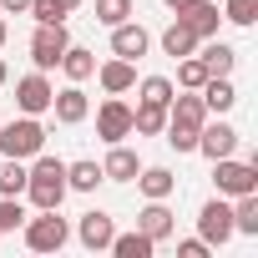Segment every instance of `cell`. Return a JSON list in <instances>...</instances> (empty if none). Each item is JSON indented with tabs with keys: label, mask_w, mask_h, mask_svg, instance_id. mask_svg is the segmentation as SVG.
<instances>
[{
	"label": "cell",
	"mask_w": 258,
	"mask_h": 258,
	"mask_svg": "<svg viewBox=\"0 0 258 258\" xmlns=\"http://www.w3.org/2000/svg\"><path fill=\"white\" fill-rule=\"evenodd\" d=\"M203 121H208V106L203 96H172L167 101V142L177 152H198V132H203Z\"/></svg>",
	"instance_id": "obj_1"
},
{
	"label": "cell",
	"mask_w": 258,
	"mask_h": 258,
	"mask_svg": "<svg viewBox=\"0 0 258 258\" xmlns=\"http://www.w3.org/2000/svg\"><path fill=\"white\" fill-rule=\"evenodd\" d=\"M26 192H31L36 208H61V198L71 192L66 187V162L36 152V167H26Z\"/></svg>",
	"instance_id": "obj_2"
},
{
	"label": "cell",
	"mask_w": 258,
	"mask_h": 258,
	"mask_svg": "<svg viewBox=\"0 0 258 258\" xmlns=\"http://www.w3.org/2000/svg\"><path fill=\"white\" fill-rule=\"evenodd\" d=\"M46 147V126L36 121V116H16V121H6V126H0V152H6V157H36Z\"/></svg>",
	"instance_id": "obj_3"
},
{
	"label": "cell",
	"mask_w": 258,
	"mask_h": 258,
	"mask_svg": "<svg viewBox=\"0 0 258 258\" xmlns=\"http://www.w3.org/2000/svg\"><path fill=\"white\" fill-rule=\"evenodd\" d=\"M21 228H26V243H31L36 253H61L66 238H71V228H66V218H61L56 208H41V218H26Z\"/></svg>",
	"instance_id": "obj_4"
},
{
	"label": "cell",
	"mask_w": 258,
	"mask_h": 258,
	"mask_svg": "<svg viewBox=\"0 0 258 258\" xmlns=\"http://www.w3.org/2000/svg\"><path fill=\"white\" fill-rule=\"evenodd\" d=\"M66 46H71L66 21H56V26H36V36H31V61H36V71L61 66V51H66Z\"/></svg>",
	"instance_id": "obj_5"
},
{
	"label": "cell",
	"mask_w": 258,
	"mask_h": 258,
	"mask_svg": "<svg viewBox=\"0 0 258 258\" xmlns=\"http://www.w3.org/2000/svg\"><path fill=\"white\" fill-rule=\"evenodd\" d=\"M213 177H218V192H228V198H238V192H258V157H253V162L218 157V162H213Z\"/></svg>",
	"instance_id": "obj_6"
},
{
	"label": "cell",
	"mask_w": 258,
	"mask_h": 258,
	"mask_svg": "<svg viewBox=\"0 0 258 258\" xmlns=\"http://www.w3.org/2000/svg\"><path fill=\"white\" fill-rule=\"evenodd\" d=\"M51 96H56V86L46 81V71H36V76H21V81H16V106H21L26 116L51 111Z\"/></svg>",
	"instance_id": "obj_7"
},
{
	"label": "cell",
	"mask_w": 258,
	"mask_h": 258,
	"mask_svg": "<svg viewBox=\"0 0 258 258\" xmlns=\"http://www.w3.org/2000/svg\"><path fill=\"white\" fill-rule=\"evenodd\" d=\"M198 233H203L208 248H213V243H228V238H233V208H228L223 198L203 203V213H198Z\"/></svg>",
	"instance_id": "obj_8"
},
{
	"label": "cell",
	"mask_w": 258,
	"mask_h": 258,
	"mask_svg": "<svg viewBox=\"0 0 258 258\" xmlns=\"http://www.w3.org/2000/svg\"><path fill=\"white\" fill-rule=\"evenodd\" d=\"M96 137L101 142H121V137H132V106L126 101H101V111H96Z\"/></svg>",
	"instance_id": "obj_9"
},
{
	"label": "cell",
	"mask_w": 258,
	"mask_h": 258,
	"mask_svg": "<svg viewBox=\"0 0 258 258\" xmlns=\"http://www.w3.org/2000/svg\"><path fill=\"white\" fill-rule=\"evenodd\" d=\"M233 147H238V132H233L228 121H203V132H198V152H203L208 162L233 157Z\"/></svg>",
	"instance_id": "obj_10"
},
{
	"label": "cell",
	"mask_w": 258,
	"mask_h": 258,
	"mask_svg": "<svg viewBox=\"0 0 258 258\" xmlns=\"http://www.w3.org/2000/svg\"><path fill=\"white\" fill-rule=\"evenodd\" d=\"M51 111H56V121H66V126L86 121V116H91V101H86L81 81H71L66 91H56V96H51Z\"/></svg>",
	"instance_id": "obj_11"
},
{
	"label": "cell",
	"mask_w": 258,
	"mask_h": 258,
	"mask_svg": "<svg viewBox=\"0 0 258 258\" xmlns=\"http://www.w3.org/2000/svg\"><path fill=\"white\" fill-rule=\"evenodd\" d=\"M147 46H152V36H147L142 26H132V21L111 26V51H116L121 61H137V56H147Z\"/></svg>",
	"instance_id": "obj_12"
},
{
	"label": "cell",
	"mask_w": 258,
	"mask_h": 258,
	"mask_svg": "<svg viewBox=\"0 0 258 258\" xmlns=\"http://www.w3.org/2000/svg\"><path fill=\"white\" fill-rule=\"evenodd\" d=\"M111 233H116V228H111V218H106L101 208H91V213H81V228H76V238H81V243H86L91 253H101V248L111 243Z\"/></svg>",
	"instance_id": "obj_13"
},
{
	"label": "cell",
	"mask_w": 258,
	"mask_h": 258,
	"mask_svg": "<svg viewBox=\"0 0 258 258\" xmlns=\"http://www.w3.org/2000/svg\"><path fill=\"white\" fill-rule=\"evenodd\" d=\"M137 172H142L137 152H132V147H121V142H111V152H106V162H101V177H111V182H132Z\"/></svg>",
	"instance_id": "obj_14"
},
{
	"label": "cell",
	"mask_w": 258,
	"mask_h": 258,
	"mask_svg": "<svg viewBox=\"0 0 258 258\" xmlns=\"http://www.w3.org/2000/svg\"><path fill=\"white\" fill-rule=\"evenodd\" d=\"M96 76H101V86H106V96H121V91H132L137 86V66L132 61H106V66H96Z\"/></svg>",
	"instance_id": "obj_15"
},
{
	"label": "cell",
	"mask_w": 258,
	"mask_h": 258,
	"mask_svg": "<svg viewBox=\"0 0 258 258\" xmlns=\"http://www.w3.org/2000/svg\"><path fill=\"white\" fill-rule=\"evenodd\" d=\"M177 21H187V26H192V36L203 41V36H218V21H223V16H218L213 0H192L187 11H177Z\"/></svg>",
	"instance_id": "obj_16"
},
{
	"label": "cell",
	"mask_w": 258,
	"mask_h": 258,
	"mask_svg": "<svg viewBox=\"0 0 258 258\" xmlns=\"http://www.w3.org/2000/svg\"><path fill=\"white\" fill-rule=\"evenodd\" d=\"M137 228H142V233H147L152 243H162V238L172 233V213H167V208H162L157 198H147V208L137 213Z\"/></svg>",
	"instance_id": "obj_17"
},
{
	"label": "cell",
	"mask_w": 258,
	"mask_h": 258,
	"mask_svg": "<svg viewBox=\"0 0 258 258\" xmlns=\"http://www.w3.org/2000/svg\"><path fill=\"white\" fill-rule=\"evenodd\" d=\"M106 248H111L116 258H152V248H157V243L137 228V233H111V243H106Z\"/></svg>",
	"instance_id": "obj_18"
},
{
	"label": "cell",
	"mask_w": 258,
	"mask_h": 258,
	"mask_svg": "<svg viewBox=\"0 0 258 258\" xmlns=\"http://www.w3.org/2000/svg\"><path fill=\"white\" fill-rule=\"evenodd\" d=\"M162 51H167V56H177V61H182V56H192V51H198L192 26H187V21H172V26L162 31Z\"/></svg>",
	"instance_id": "obj_19"
},
{
	"label": "cell",
	"mask_w": 258,
	"mask_h": 258,
	"mask_svg": "<svg viewBox=\"0 0 258 258\" xmlns=\"http://www.w3.org/2000/svg\"><path fill=\"white\" fill-rule=\"evenodd\" d=\"M198 91H203V106H208V111H228V106L238 101V91H233V81H228V76H208Z\"/></svg>",
	"instance_id": "obj_20"
},
{
	"label": "cell",
	"mask_w": 258,
	"mask_h": 258,
	"mask_svg": "<svg viewBox=\"0 0 258 258\" xmlns=\"http://www.w3.org/2000/svg\"><path fill=\"white\" fill-rule=\"evenodd\" d=\"M137 187H142L147 198H157V203H167V192L177 187V177H172L167 167H142V172H137Z\"/></svg>",
	"instance_id": "obj_21"
},
{
	"label": "cell",
	"mask_w": 258,
	"mask_h": 258,
	"mask_svg": "<svg viewBox=\"0 0 258 258\" xmlns=\"http://www.w3.org/2000/svg\"><path fill=\"white\" fill-rule=\"evenodd\" d=\"M233 233L258 238V192H238V203H233Z\"/></svg>",
	"instance_id": "obj_22"
},
{
	"label": "cell",
	"mask_w": 258,
	"mask_h": 258,
	"mask_svg": "<svg viewBox=\"0 0 258 258\" xmlns=\"http://www.w3.org/2000/svg\"><path fill=\"white\" fill-rule=\"evenodd\" d=\"M167 126V106H152V101H142L137 111H132V132L137 137H157Z\"/></svg>",
	"instance_id": "obj_23"
},
{
	"label": "cell",
	"mask_w": 258,
	"mask_h": 258,
	"mask_svg": "<svg viewBox=\"0 0 258 258\" xmlns=\"http://www.w3.org/2000/svg\"><path fill=\"white\" fill-rule=\"evenodd\" d=\"M61 71H66L71 81H86V76H96V56L81 51V46H66V51H61Z\"/></svg>",
	"instance_id": "obj_24"
},
{
	"label": "cell",
	"mask_w": 258,
	"mask_h": 258,
	"mask_svg": "<svg viewBox=\"0 0 258 258\" xmlns=\"http://www.w3.org/2000/svg\"><path fill=\"white\" fill-rule=\"evenodd\" d=\"M96 182H106L96 162H71V167H66V187H71V192H96Z\"/></svg>",
	"instance_id": "obj_25"
},
{
	"label": "cell",
	"mask_w": 258,
	"mask_h": 258,
	"mask_svg": "<svg viewBox=\"0 0 258 258\" xmlns=\"http://www.w3.org/2000/svg\"><path fill=\"white\" fill-rule=\"evenodd\" d=\"M21 192H26V162L6 157L0 162V198H21Z\"/></svg>",
	"instance_id": "obj_26"
},
{
	"label": "cell",
	"mask_w": 258,
	"mask_h": 258,
	"mask_svg": "<svg viewBox=\"0 0 258 258\" xmlns=\"http://www.w3.org/2000/svg\"><path fill=\"white\" fill-rule=\"evenodd\" d=\"M233 61H238V51H233V46H223V41H213V46L203 51L208 76H228V71H233Z\"/></svg>",
	"instance_id": "obj_27"
},
{
	"label": "cell",
	"mask_w": 258,
	"mask_h": 258,
	"mask_svg": "<svg viewBox=\"0 0 258 258\" xmlns=\"http://www.w3.org/2000/svg\"><path fill=\"white\" fill-rule=\"evenodd\" d=\"M132 16V0H96V21L101 26H121Z\"/></svg>",
	"instance_id": "obj_28"
},
{
	"label": "cell",
	"mask_w": 258,
	"mask_h": 258,
	"mask_svg": "<svg viewBox=\"0 0 258 258\" xmlns=\"http://www.w3.org/2000/svg\"><path fill=\"white\" fill-rule=\"evenodd\" d=\"M177 81H182L187 91H198V86L208 81V66H203V56H182V66H177Z\"/></svg>",
	"instance_id": "obj_29"
},
{
	"label": "cell",
	"mask_w": 258,
	"mask_h": 258,
	"mask_svg": "<svg viewBox=\"0 0 258 258\" xmlns=\"http://www.w3.org/2000/svg\"><path fill=\"white\" fill-rule=\"evenodd\" d=\"M223 21H233V26H253V21H258V0H228V6H223Z\"/></svg>",
	"instance_id": "obj_30"
},
{
	"label": "cell",
	"mask_w": 258,
	"mask_h": 258,
	"mask_svg": "<svg viewBox=\"0 0 258 258\" xmlns=\"http://www.w3.org/2000/svg\"><path fill=\"white\" fill-rule=\"evenodd\" d=\"M142 101L167 106V101H172V81H167V76H147V81H142Z\"/></svg>",
	"instance_id": "obj_31"
},
{
	"label": "cell",
	"mask_w": 258,
	"mask_h": 258,
	"mask_svg": "<svg viewBox=\"0 0 258 258\" xmlns=\"http://www.w3.org/2000/svg\"><path fill=\"white\" fill-rule=\"evenodd\" d=\"M31 16H36V26H56V21H66V6L61 0H31Z\"/></svg>",
	"instance_id": "obj_32"
},
{
	"label": "cell",
	"mask_w": 258,
	"mask_h": 258,
	"mask_svg": "<svg viewBox=\"0 0 258 258\" xmlns=\"http://www.w3.org/2000/svg\"><path fill=\"white\" fill-rule=\"evenodd\" d=\"M21 223H26L21 198H0V233H11V228H21Z\"/></svg>",
	"instance_id": "obj_33"
},
{
	"label": "cell",
	"mask_w": 258,
	"mask_h": 258,
	"mask_svg": "<svg viewBox=\"0 0 258 258\" xmlns=\"http://www.w3.org/2000/svg\"><path fill=\"white\" fill-rule=\"evenodd\" d=\"M177 258H208V243L203 238H187V243H177Z\"/></svg>",
	"instance_id": "obj_34"
},
{
	"label": "cell",
	"mask_w": 258,
	"mask_h": 258,
	"mask_svg": "<svg viewBox=\"0 0 258 258\" xmlns=\"http://www.w3.org/2000/svg\"><path fill=\"white\" fill-rule=\"evenodd\" d=\"M0 11H6V16H26V11H31V0H0Z\"/></svg>",
	"instance_id": "obj_35"
},
{
	"label": "cell",
	"mask_w": 258,
	"mask_h": 258,
	"mask_svg": "<svg viewBox=\"0 0 258 258\" xmlns=\"http://www.w3.org/2000/svg\"><path fill=\"white\" fill-rule=\"evenodd\" d=\"M162 6H167V11H187V6H192V0H162Z\"/></svg>",
	"instance_id": "obj_36"
},
{
	"label": "cell",
	"mask_w": 258,
	"mask_h": 258,
	"mask_svg": "<svg viewBox=\"0 0 258 258\" xmlns=\"http://www.w3.org/2000/svg\"><path fill=\"white\" fill-rule=\"evenodd\" d=\"M6 36H11V31H6V16H0V46H6Z\"/></svg>",
	"instance_id": "obj_37"
},
{
	"label": "cell",
	"mask_w": 258,
	"mask_h": 258,
	"mask_svg": "<svg viewBox=\"0 0 258 258\" xmlns=\"http://www.w3.org/2000/svg\"><path fill=\"white\" fill-rule=\"evenodd\" d=\"M61 6H66V11H76V6H81V0H61Z\"/></svg>",
	"instance_id": "obj_38"
},
{
	"label": "cell",
	"mask_w": 258,
	"mask_h": 258,
	"mask_svg": "<svg viewBox=\"0 0 258 258\" xmlns=\"http://www.w3.org/2000/svg\"><path fill=\"white\" fill-rule=\"evenodd\" d=\"M6 76H11V71H6V61H0V81H6Z\"/></svg>",
	"instance_id": "obj_39"
}]
</instances>
